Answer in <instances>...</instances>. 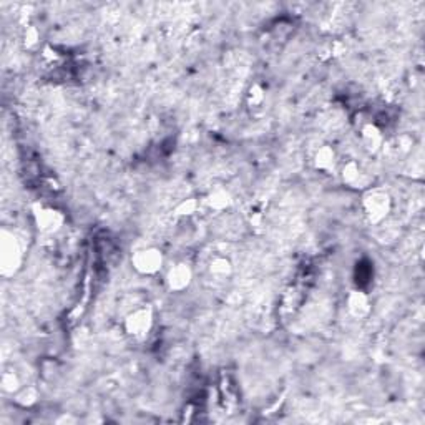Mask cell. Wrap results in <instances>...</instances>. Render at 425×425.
Segmentation results:
<instances>
[{"mask_svg": "<svg viewBox=\"0 0 425 425\" xmlns=\"http://www.w3.org/2000/svg\"><path fill=\"white\" fill-rule=\"evenodd\" d=\"M153 324H155V316L148 306L133 308L123 319V329L133 341H144L150 335Z\"/></svg>", "mask_w": 425, "mask_h": 425, "instance_id": "cell-1", "label": "cell"}, {"mask_svg": "<svg viewBox=\"0 0 425 425\" xmlns=\"http://www.w3.org/2000/svg\"><path fill=\"white\" fill-rule=\"evenodd\" d=\"M201 276L211 286H223L233 276L231 259L221 253L210 254L201 266Z\"/></svg>", "mask_w": 425, "mask_h": 425, "instance_id": "cell-2", "label": "cell"}, {"mask_svg": "<svg viewBox=\"0 0 425 425\" xmlns=\"http://www.w3.org/2000/svg\"><path fill=\"white\" fill-rule=\"evenodd\" d=\"M362 210L369 223L379 224L389 216L392 210V201L385 191L369 190L362 198Z\"/></svg>", "mask_w": 425, "mask_h": 425, "instance_id": "cell-3", "label": "cell"}, {"mask_svg": "<svg viewBox=\"0 0 425 425\" xmlns=\"http://www.w3.org/2000/svg\"><path fill=\"white\" fill-rule=\"evenodd\" d=\"M131 266L142 276H155L163 271L165 256L158 248H143L135 251L131 256Z\"/></svg>", "mask_w": 425, "mask_h": 425, "instance_id": "cell-4", "label": "cell"}, {"mask_svg": "<svg viewBox=\"0 0 425 425\" xmlns=\"http://www.w3.org/2000/svg\"><path fill=\"white\" fill-rule=\"evenodd\" d=\"M22 248L19 240L8 231H2V241H0V262H2L3 274H12L22 265Z\"/></svg>", "mask_w": 425, "mask_h": 425, "instance_id": "cell-5", "label": "cell"}, {"mask_svg": "<svg viewBox=\"0 0 425 425\" xmlns=\"http://www.w3.org/2000/svg\"><path fill=\"white\" fill-rule=\"evenodd\" d=\"M33 221H35L38 231H42L44 235H53V233L62 229L63 223H65V216L52 206L35 205V208H33Z\"/></svg>", "mask_w": 425, "mask_h": 425, "instance_id": "cell-6", "label": "cell"}, {"mask_svg": "<svg viewBox=\"0 0 425 425\" xmlns=\"http://www.w3.org/2000/svg\"><path fill=\"white\" fill-rule=\"evenodd\" d=\"M199 205H201V212H206V215H223L233 205L231 193L223 186H216L208 191L205 197L199 198Z\"/></svg>", "mask_w": 425, "mask_h": 425, "instance_id": "cell-7", "label": "cell"}, {"mask_svg": "<svg viewBox=\"0 0 425 425\" xmlns=\"http://www.w3.org/2000/svg\"><path fill=\"white\" fill-rule=\"evenodd\" d=\"M193 269L186 262H176V265L169 266L167 274H165V283L172 292H183L190 288L193 281Z\"/></svg>", "mask_w": 425, "mask_h": 425, "instance_id": "cell-8", "label": "cell"}, {"mask_svg": "<svg viewBox=\"0 0 425 425\" xmlns=\"http://www.w3.org/2000/svg\"><path fill=\"white\" fill-rule=\"evenodd\" d=\"M359 133H360V143H362V147L369 153L382 151L385 143V137L376 123L372 122L364 123V125L360 126Z\"/></svg>", "mask_w": 425, "mask_h": 425, "instance_id": "cell-9", "label": "cell"}, {"mask_svg": "<svg viewBox=\"0 0 425 425\" xmlns=\"http://www.w3.org/2000/svg\"><path fill=\"white\" fill-rule=\"evenodd\" d=\"M339 175H341L342 181L347 186H351V188H365L369 183V176L364 172V168L357 161L352 160L342 165L341 169H339Z\"/></svg>", "mask_w": 425, "mask_h": 425, "instance_id": "cell-10", "label": "cell"}, {"mask_svg": "<svg viewBox=\"0 0 425 425\" xmlns=\"http://www.w3.org/2000/svg\"><path fill=\"white\" fill-rule=\"evenodd\" d=\"M346 304H347V311H349L351 316L356 319H365L372 311L371 297L365 294L364 291H359V289L349 292Z\"/></svg>", "mask_w": 425, "mask_h": 425, "instance_id": "cell-11", "label": "cell"}, {"mask_svg": "<svg viewBox=\"0 0 425 425\" xmlns=\"http://www.w3.org/2000/svg\"><path fill=\"white\" fill-rule=\"evenodd\" d=\"M312 163H314V167H316V169H319V172L333 173L339 167L338 153H335L333 147L324 144V147L317 148V151L314 153Z\"/></svg>", "mask_w": 425, "mask_h": 425, "instance_id": "cell-12", "label": "cell"}, {"mask_svg": "<svg viewBox=\"0 0 425 425\" xmlns=\"http://www.w3.org/2000/svg\"><path fill=\"white\" fill-rule=\"evenodd\" d=\"M246 103L251 112H262L266 105V90L259 83L251 85L246 93Z\"/></svg>", "mask_w": 425, "mask_h": 425, "instance_id": "cell-13", "label": "cell"}, {"mask_svg": "<svg viewBox=\"0 0 425 425\" xmlns=\"http://www.w3.org/2000/svg\"><path fill=\"white\" fill-rule=\"evenodd\" d=\"M0 385H2L3 392L12 394V395H14L15 392H19V390L24 388L22 379H20L19 374H17L14 369H7V371H3L2 379H0Z\"/></svg>", "mask_w": 425, "mask_h": 425, "instance_id": "cell-14", "label": "cell"}, {"mask_svg": "<svg viewBox=\"0 0 425 425\" xmlns=\"http://www.w3.org/2000/svg\"><path fill=\"white\" fill-rule=\"evenodd\" d=\"M201 212V205H199L198 198H185L178 203L175 208V216H180V218H190V216H194L197 212Z\"/></svg>", "mask_w": 425, "mask_h": 425, "instance_id": "cell-15", "label": "cell"}, {"mask_svg": "<svg viewBox=\"0 0 425 425\" xmlns=\"http://www.w3.org/2000/svg\"><path fill=\"white\" fill-rule=\"evenodd\" d=\"M14 401L22 407H32L38 401V392L33 385H27L14 394Z\"/></svg>", "mask_w": 425, "mask_h": 425, "instance_id": "cell-16", "label": "cell"}, {"mask_svg": "<svg viewBox=\"0 0 425 425\" xmlns=\"http://www.w3.org/2000/svg\"><path fill=\"white\" fill-rule=\"evenodd\" d=\"M22 40H24L25 49H28V50L37 49V47L40 45V32H38L33 25H28V27L25 28Z\"/></svg>", "mask_w": 425, "mask_h": 425, "instance_id": "cell-17", "label": "cell"}]
</instances>
